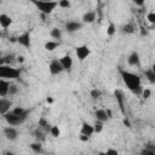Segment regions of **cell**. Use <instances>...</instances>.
I'll return each instance as SVG.
<instances>
[{"label":"cell","instance_id":"obj_1","mask_svg":"<svg viewBox=\"0 0 155 155\" xmlns=\"http://www.w3.org/2000/svg\"><path fill=\"white\" fill-rule=\"evenodd\" d=\"M120 73H121L124 84L130 91H132L133 93H142L143 88H142V80L139 75L132 71H127V70H120Z\"/></svg>","mask_w":155,"mask_h":155},{"label":"cell","instance_id":"obj_2","mask_svg":"<svg viewBox=\"0 0 155 155\" xmlns=\"http://www.w3.org/2000/svg\"><path fill=\"white\" fill-rule=\"evenodd\" d=\"M31 1L42 15H51L56 10V7L58 6V1H56V0H50V1H46V0H31Z\"/></svg>","mask_w":155,"mask_h":155},{"label":"cell","instance_id":"obj_3","mask_svg":"<svg viewBox=\"0 0 155 155\" xmlns=\"http://www.w3.org/2000/svg\"><path fill=\"white\" fill-rule=\"evenodd\" d=\"M22 70L18 68H13L6 64H1L0 65V78L1 79H6V80H15L18 79L21 75Z\"/></svg>","mask_w":155,"mask_h":155},{"label":"cell","instance_id":"obj_4","mask_svg":"<svg viewBox=\"0 0 155 155\" xmlns=\"http://www.w3.org/2000/svg\"><path fill=\"white\" fill-rule=\"evenodd\" d=\"M2 116H4V120H5L8 125H11V126H18V125L23 124V122L27 120V117L21 116V115H17V114H15L12 110H11V111H7V113L4 114Z\"/></svg>","mask_w":155,"mask_h":155},{"label":"cell","instance_id":"obj_5","mask_svg":"<svg viewBox=\"0 0 155 155\" xmlns=\"http://www.w3.org/2000/svg\"><path fill=\"white\" fill-rule=\"evenodd\" d=\"M90 53H91V50L87 45H80L75 47V54L80 62H84L90 56Z\"/></svg>","mask_w":155,"mask_h":155},{"label":"cell","instance_id":"obj_6","mask_svg":"<svg viewBox=\"0 0 155 155\" xmlns=\"http://www.w3.org/2000/svg\"><path fill=\"white\" fill-rule=\"evenodd\" d=\"M48 70H50L51 75H58V74H61L62 71H64V68H63L61 61L54 58V59L51 61V63H50V65H48Z\"/></svg>","mask_w":155,"mask_h":155},{"label":"cell","instance_id":"obj_7","mask_svg":"<svg viewBox=\"0 0 155 155\" xmlns=\"http://www.w3.org/2000/svg\"><path fill=\"white\" fill-rule=\"evenodd\" d=\"M4 136H5V138L8 139V140H16L17 137H18V131H17L13 126L8 125L7 127L4 128Z\"/></svg>","mask_w":155,"mask_h":155},{"label":"cell","instance_id":"obj_8","mask_svg":"<svg viewBox=\"0 0 155 155\" xmlns=\"http://www.w3.org/2000/svg\"><path fill=\"white\" fill-rule=\"evenodd\" d=\"M82 28V23L78 21H69L65 23V30L68 33H75Z\"/></svg>","mask_w":155,"mask_h":155},{"label":"cell","instance_id":"obj_9","mask_svg":"<svg viewBox=\"0 0 155 155\" xmlns=\"http://www.w3.org/2000/svg\"><path fill=\"white\" fill-rule=\"evenodd\" d=\"M59 61H61L64 70H67V71H70L71 70L73 64H74V61H73V58H71L70 54H64L62 58H59Z\"/></svg>","mask_w":155,"mask_h":155},{"label":"cell","instance_id":"obj_10","mask_svg":"<svg viewBox=\"0 0 155 155\" xmlns=\"http://www.w3.org/2000/svg\"><path fill=\"white\" fill-rule=\"evenodd\" d=\"M127 63L131 65V67H138L140 64V57H139V53L137 51H133L130 53L128 58H127Z\"/></svg>","mask_w":155,"mask_h":155},{"label":"cell","instance_id":"obj_11","mask_svg":"<svg viewBox=\"0 0 155 155\" xmlns=\"http://www.w3.org/2000/svg\"><path fill=\"white\" fill-rule=\"evenodd\" d=\"M17 42H18L19 45L24 46V47H30V44H31V41H30V34H29L28 31L21 34V35L17 38Z\"/></svg>","mask_w":155,"mask_h":155},{"label":"cell","instance_id":"obj_12","mask_svg":"<svg viewBox=\"0 0 155 155\" xmlns=\"http://www.w3.org/2000/svg\"><path fill=\"white\" fill-rule=\"evenodd\" d=\"M10 81L6 79H0V97H5L8 94V90H10Z\"/></svg>","mask_w":155,"mask_h":155},{"label":"cell","instance_id":"obj_13","mask_svg":"<svg viewBox=\"0 0 155 155\" xmlns=\"http://www.w3.org/2000/svg\"><path fill=\"white\" fill-rule=\"evenodd\" d=\"M11 105H12V102L10 99H6L5 97H1V99H0V113H1V115L10 111Z\"/></svg>","mask_w":155,"mask_h":155},{"label":"cell","instance_id":"obj_14","mask_svg":"<svg viewBox=\"0 0 155 155\" xmlns=\"http://www.w3.org/2000/svg\"><path fill=\"white\" fill-rule=\"evenodd\" d=\"M80 133H84V134H87V136H92L94 133V126L90 122H86L84 121L82 125H81V132Z\"/></svg>","mask_w":155,"mask_h":155},{"label":"cell","instance_id":"obj_15","mask_svg":"<svg viewBox=\"0 0 155 155\" xmlns=\"http://www.w3.org/2000/svg\"><path fill=\"white\" fill-rule=\"evenodd\" d=\"M96 21V12L94 11H87L82 16V23L85 24H91Z\"/></svg>","mask_w":155,"mask_h":155},{"label":"cell","instance_id":"obj_16","mask_svg":"<svg viewBox=\"0 0 155 155\" xmlns=\"http://www.w3.org/2000/svg\"><path fill=\"white\" fill-rule=\"evenodd\" d=\"M11 24H12V18L8 15H6V13H1L0 15V25H1V28L6 29Z\"/></svg>","mask_w":155,"mask_h":155},{"label":"cell","instance_id":"obj_17","mask_svg":"<svg viewBox=\"0 0 155 155\" xmlns=\"http://www.w3.org/2000/svg\"><path fill=\"white\" fill-rule=\"evenodd\" d=\"M94 116H96V120H99V121H103V122L109 120V116H108L105 109H97L94 111Z\"/></svg>","mask_w":155,"mask_h":155},{"label":"cell","instance_id":"obj_18","mask_svg":"<svg viewBox=\"0 0 155 155\" xmlns=\"http://www.w3.org/2000/svg\"><path fill=\"white\" fill-rule=\"evenodd\" d=\"M58 46H59V41H57V40H48V41L45 42V50L50 51V52L54 51Z\"/></svg>","mask_w":155,"mask_h":155},{"label":"cell","instance_id":"obj_19","mask_svg":"<svg viewBox=\"0 0 155 155\" xmlns=\"http://www.w3.org/2000/svg\"><path fill=\"white\" fill-rule=\"evenodd\" d=\"M38 125H39V127H40V128H42L45 132H50V130H51V127H52L45 117H41V119L39 120V124H38Z\"/></svg>","mask_w":155,"mask_h":155},{"label":"cell","instance_id":"obj_20","mask_svg":"<svg viewBox=\"0 0 155 155\" xmlns=\"http://www.w3.org/2000/svg\"><path fill=\"white\" fill-rule=\"evenodd\" d=\"M144 76H145V79H147L150 84H155V73H154L150 68L144 71Z\"/></svg>","mask_w":155,"mask_h":155},{"label":"cell","instance_id":"obj_21","mask_svg":"<svg viewBox=\"0 0 155 155\" xmlns=\"http://www.w3.org/2000/svg\"><path fill=\"white\" fill-rule=\"evenodd\" d=\"M134 30H136V27L133 23H126L122 27V33H125V34H132V33H134Z\"/></svg>","mask_w":155,"mask_h":155},{"label":"cell","instance_id":"obj_22","mask_svg":"<svg viewBox=\"0 0 155 155\" xmlns=\"http://www.w3.org/2000/svg\"><path fill=\"white\" fill-rule=\"evenodd\" d=\"M50 35L54 40H59V39H62V30L58 29V28H52L51 31H50Z\"/></svg>","mask_w":155,"mask_h":155},{"label":"cell","instance_id":"obj_23","mask_svg":"<svg viewBox=\"0 0 155 155\" xmlns=\"http://www.w3.org/2000/svg\"><path fill=\"white\" fill-rule=\"evenodd\" d=\"M105 33H107V35L108 36H113L115 33H116V25L114 24V23H109L108 24V27H107V29H105Z\"/></svg>","mask_w":155,"mask_h":155},{"label":"cell","instance_id":"obj_24","mask_svg":"<svg viewBox=\"0 0 155 155\" xmlns=\"http://www.w3.org/2000/svg\"><path fill=\"white\" fill-rule=\"evenodd\" d=\"M50 134H51L52 137H54V138L59 137V136H61V130H59V127L56 126V125H53V126L51 127V130H50Z\"/></svg>","mask_w":155,"mask_h":155},{"label":"cell","instance_id":"obj_25","mask_svg":"<svg viewBox=\"0 0 155 155\" xmlns=\"http://www.w3.org/2000/svg\"><path fill=\"white\" fill-rule=\"evenodd\" d=\"M103 121H99V120H96V122L93 124L94 126V133H101L103 131Z\"/></svg>","mask_w":155,"mask_h":155},{"label":"cell","instance_id":"obj_26","mask_svg":"<svg viewBox=\"0 0 155 155\" xmlns=\"http://www.w3.org/2000/svg\"><path fill=\"white\" fill-rule=\"evenodd\" d=\"M58 6H59L61 8H69V7L71 6V4H70L69 0H59V1H58Z\"/></svg>","mask_w":155,"mask_h":155},{"label":"cell","instance_id":"obj_27","mask_svg":"<svg viewBox=\"0 0 155 155\" xmlns=\"http://www.w3.org/2000/svg\"><path fill=\"white\" fill-rule=\"evenodd\" d=\"M90 94H91V97H92L93 99H98V98L101 97V91L97 90V88H93V90H91Z\"/></svg>","mask_w":155,"mask_h":155},{"label":"cell","instance_id":"obj_28","mask_svg":"<svg viewBox=\"0 0 155 155\" xmlns=\"http://www.w3.org/2000/svg\"><path fill=\"white\" fill-rule=\"evenodd\" d=\"M150 96H151V90H150V88H143V90H142V97H143L144 99L150 98Z\"/></svg>","mask_w":155,"mask_h":155},{"label":"cell","instance_id":"obj_29","mask_svg":"<svg viewBox=\"0 0 155 155\" xmlns=\"http://www.w3.org/2000/svg\"><path fill=\"white\" fill-rule=\"evenodd\" d=\"M30 148H31V150H34L35 153H40V151H41V144H40V143H31V144H30Z\"/></svg>","mask_w":155,"mask_h":155},{"label":"cell","instance_id":"obj_30","mask_svg":"<svg viewBox=\"0 0 155 155\" xmlns=\"http://www.w3.org/2000/svg\"><path fill=\"white\" fill-rule=\"evenodd\" d=\"M147 19H148L149 23L155 24V12H149V13L147 15Z\"/></svg>","mask_w":155,"mask_h":155},{"label":"cell","instance_id":"obj_31","mask_svg":"<svg viewBox=\"0 0 155 155\" xmlns=\"http://www.w3.org/2000/svg\"><path fill=\"white\" fill-rule=\"evenodd\" d=\"M17 91H18L17 86H16V85H11V86H10V90H8V94H10V96H13V94L17 93Z\"/></svg>","mask_w":155,"mask_h":155},{"label":"cell","instance_id":"obj_32","mask_svg":"<svg viewBox=\"0 0 155 155\" xmlns=\"http://www.w3.org/2000/svg\"><path fill=\"white\" fill-rule=\"evenodd\" d=\"M90 136H87V134H84V133H80V136H79V139L81 140V142H88L90 140Z\"/></svg>","mask_w":155,"mask_h":155},{"label":"cell","instance_id":"obj_33","mask_svg":"<svg viewBox=\"0 0 155 155\" xmlns=\"http://www.w3.org/2000/svg\"><path fill=\"white\" fill-rule=\"evenodd\" d=\"M132 2L136 5V6H143L145 0H132Z\"/></svg>","mask_w":155,"mask_h":155},{"label":"cell","instance_id":"obj_34","mask_svg":"<svg viewBox=\"0 0 155 155\" xmlns=\"http://www.w3.org/2000/svg\"><path fill=\"white\" fill-rule=\"evenodd\" d=\"M105 154H113V155H117V150H115V149H108L107 151H105Z\"/></svg>","mask_w":155,"mask_h":155},{"label":"cell","instance_id":"obj_35","mask_svg":"<svg viewBox=\"0 0 155 155\" xmlns=\"http://www.w3.org/2000/svg\"><path fill=\"white\" fill-rule=\"evenodd\" d=\"M53 102H54L53 97H47V98H46V103H47V104H52Z\"/></svg>","mask_w":155,"mask_h":155},{"label":"cell","instance_id":"obj_36","mask_svg":"<svg viewBox=\"0 0 155 155\" xmlns=\"http://www.w3.org/2000/svg\"><path fill=\"white\" fill-rule=\"evenodd\" d=\"M17 62H18V63H23V62H24V57H23V56H18V57H17Z\"/></svg>","mask_w":155,"mask_h":155},{"label":"cell","instance_id":"obj_37","mask_svg":"<svg viewBox=\"0 0 155 155\" xmlns=\"http://www.w3.org/2000/svg\"><path fill=\"white\" fill-rule=\"evenodd\" d=\"M124 125H126L127 127H131V124H130L128 119H124Z\"/></svg>","mask_w":155,"mask_h":155},{"label":"cell","instance_id":"obj_38","mask_svg":"<svg viewBox=\"0 0 155 155\" xmlns=\"http://www.w3.org/2000/svg\"><path fill=\"white\" fill-rule=\"evenodd\" d=\"M105 110H107V114H108L109 119H111V117H113V113H111V110H110V109H105Z\"/></svg>","mask_w":155,"mask_h":155},{"label":"cell","instance_id":"obj_39","mask_svg":"<svg viewBox=\"0 0 155 155\" xmlns=\"http://www.w3.org/2000/svg\"><path fill=\"white\" fill-rule=\"evenodd\" d=\"M150 69H151V70H153V71L155 73V62H154V63L151 64V67H150Z\"/></svg>","mask_w":155,"mask_h":155},{"label":"cell","instance_id":"obj_40","mask_svg":"<svg viewBox=\"0 0 155 155\" xmlns=\"http://www.w3.org/2000/svg\"><path fill=\"white\" fill-rule=\"evenodd\" d=\"M46 1H50V0H46Z\"/></svg>","mask_w":155,"mask_h":155}]
</instances>
